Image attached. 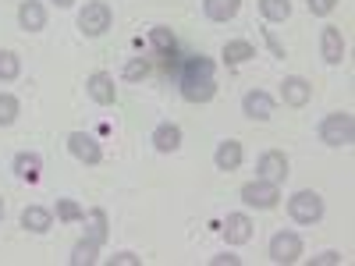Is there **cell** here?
I'll return each instance as SVG.
<instances>
[{
	"mask_svg": "<svg viewBox=\"0 0 355 266\" xmlns=\"http://www.w3.org/2000/svg\"><path fill=\"white\" fill-rule=\"evenodd\" d=\"M320 139L327 142V145H334V150H341V145H352V142H355V117H352L348 110L327 114V117L320 121Z\"/></svg>",
	"mask_w": 355,
	"mask_h": 266,
	"instance_id": "cell-1",
	"label": "cell"
},
{
	"mask_svg": "<svg viewBox=\"0 0 355 266\" xmlns=\"http://www.w3.org/2000/svg\"><path fill=\"white\" fill-rule=\"evenodd\" d=\"M288 217H291L295 224H302V227L320 224V220H323V199H320V192H313V188L295 192V195L288 199Z\"/></svg>",
	"mask_w": 355,
	"mask_h": 266,
	"instance_id": "cell-2",
	"label": "cell"
},
{
	"mask_svg": "<svg viewBox=\"0 0 355 266\" xmlns=\"http://www.w3.org/2000/svg\"><path fill=\"white\" fill-rule=\"evenodd\" d=\"M266 256H270V263H277V266L299 263L302 259V238L295 231H277L270 238V245H266Z\"/></svg>",
	"mask_w": 355,
	"mask_h": 266,
	"instance_id": "cell-3",
	"label": "cell"
},
{
	"mask_svg": "<svg viewBox=\"0 0 355 266\" xmlns=\"http://www.w3.org/2000/svg\"><path fill=\"white\" fill-rule=\"evenodd\" d=\"M110 21H114V15H110V8L103 4V0H93V4H85L78 11V28H82V36H89V39L103 36L110 28Z\"/></svg>",
	"mask_w": 355,
	"mask_h": 266,
	"instance_id": "cell-4",
	"label": "cell"
},
{
	"mask_svg": "<svg viewBox=\"0 0 355 266\" xmlns=\"http://www.w3.org/2000/svg\"><path fill=\"white\" fill-rule=\"evenodd\" d=\"M242 202L249 206V210H274L277 206V199H281V185H270V181H249V185H242Z\"/></svg>",
	"mask_w": 355,
	"mask_h": 266,
	"instance_id": "cell-5",
	"label": "cell"
},
{
	"mask_svg": "<svg viewBox=\"0 0 355 266\" xmlns=\"http://www.w3.org/2000/svg\"><path fill=\"white\" fill-rule=\"evenodd\" d=\"M68 153H71L78 163H85V167L103 163V150H100V142H96L93 135H85V132H71V135H68Z\"/></svg>",
	"mask_w": 355,
	"mask_h": 266,
	"instance_id": "cell-6",
	"label": "cell"
},
{
	"mask_svg": "<svg viewBox=\"0 0 355 266\" xmlns=\"http://www.w3.org/2000/svg\"><path fill=\"white\" fill-rule=\"evenodd\" d=\"M256 177H259V181H270V185H284V177H288V157L281 150H266L256 160Z\"/></svg>",
	"mask_w": 355,
	"mask_h": 266,
	"instance_id": "cell-7",
	"label": "cell"
},
{
	"mask_svg": "<svg viewBox=\"0 0 355 266\" xmlns=\"http://www.w3.org/2000/svg\"><path fill=\"white\" fill-rule=\"evenodd\" d=\"M178 85H182V96L189 103H210L217 96V82L214 78H202V75H182V78H178Z\"/></svg>",
	"mask_w": 355,
	"mask_h": 266,
	"instance_id": "cell-8",
	"label": "cell"
},
{
	"mask_svg": "<svg viewBox=\"0 0 355 266\" xmlns=\"http://www.w3.org/2000/svg\"><path fill=\"white\" fill-rule=\"evenodd\" d=\"M85 93L93 96V103H100V107H114L117 103V85H114V78L107 75V71H93L85 78Z\"/></svg>",
	"mask_w": 355,
	"mask_h": 266,
	"instance_id": "cell-9",
	"label": "cell"
},
{
	"mask_svg": "<svg viewBox=\"0 0 355 266\" xmlns=\"http://www.w3.org/2000/svg\"><path fill=\"white\" fill-rule=\"evenodd\" d=\"M242 114L252 117V121H270L274 117V96L263 93V89H249L242 96Z\"/></svg>",
	"mask_w": 355,
	"mask_h": 266,
	"instance_id": "cell-10",
	"label": "cell"
},
{
	"mask_svg": "<svg viewBox=\"0 0 355 266\" xmlns=\"http://www.w3.org/2000/svg\"><path fill=\"white\" fill-rule=\"evenodd\" d=\"M320 53H323V61H327L331 68H338L345 61V36H341L338 25H327L320 33Z\"/></svg>",
	"mask_w": 355,
	"mask_h": 266,
	"instance_id": "cell-11",
	"label": "cell"
},
{
	"mask_svg": "<svg viewBox=\"0 0 355 266\" xmlns=\"http://www.w3.org/2000/svg\"><path fill=\"white\" fill-rule=\"evenodd\" d=\"M281 100L288 103V107H306L309 100H313V85L302 78V75H288L284 82H281Z\"/></svg>",
	"mask_w": 355,
	"mask_h": 266,
	"instance_id": "cell-12",
	"label": "cell"
},
{
	"mask_svg": "<svg viewBox=\"0 0 355 266\" xmlns=\"http://www.w3.org/2000/svg\"><path fill=\"white\" fill-rule=\"evenodd\" d=\"M224 238H227V245H245V242H252V220H249V213H227V220H224Z\"/></svg>",
	"mask_w": 355,
	"mask_h": 266,
	"instance_id": "cell-13",
	"label": "cell"
},
{
	"mask_svg": "<svg viewBox=\"0 0 355 266\" xmlns=\"http://www.w3.org/2000/svg\"><path fill=\"white\" fill-rule=\"evenodd\" d=\"M214 167L231 174V170H239L242 167V142H234V139H224L217 150H214Z\"/></svg>",
	"mask_w": 355,
	"mask_h": 266,
	"instance_id": "cell-14",
	"label": "cell"
},
{
	"mask_svg": "<svg viewBox=\"0 0 355 266\" xmlns=\"http://www.w3.org/2000/svg\"><path fill=\"white\" fill-rule=\"evenodd\" d=\"M18 25L25 28V33H43L46 28V11L40 0H21L18 4Z\"/></svg>",
	"mask_w": 355,
	"mask_h": 266,
	"instance_id": "cell-15",
	"label": "cell"
},
{
	"mask_svg": "<svg viewBox=\"0 0 355 266\" xmlns=\"http://www.w3.org/2000/svg\"><path fill=\"white\" fill-rule=\"evenodd\" d=\"M21 227L33 231V234H46L53 227V213L46 210V206H25L21 210Z\"/></svg>",
	"mask_w": 355,
	"mask_h": 266,
	"instance_id": "cell-16",
	"label": "cell"
},
{
	"mask_svg": "<svg viewBox=\"0 0 355 266\" xmlns=\"http://www.w3.org/2000/svg\"><path fill=\"white\" fill-rule=\"evenodd\" d=\"M150 142H153L157 153H174L178 145H182V128L171 125V121H164V125L153 128V139H150Z\"/></svg>",
	"mask_w": 355,
	"mask_h": 266,
	"instance_id": "cell-17",
	"label": "cell"
},
{
	"mask_svg": "<svg viewBox=\"0 0 355 266\" xmlns=\"http://www.w3.org/2000/svg\"><path fill=\"white\" fill-rule=\"evenodd\" d=\"M15 174L21 177V181H28V185H36L40 181V174H43V157L40 153H18L15 157Z\"/></svg>",
	"mask_w": 355,
	"mask_h": 266,
	"instance_id": "cell-18",
	"label": "cell"
},
{
	"mask_svg": "<svg viewBox=\"0 0 355 266\" xmlns=\"http://www.w3.org/2000/svg\"><path fill=\"white\" fill-rule=\"evenodd\" d=\"M239 8H242V0H202V15L210 21H217V25L231 21L234 15H239Z\"/></svg>",
	"mask_w": 355,
	"mask_h": 266,
	"instance_id": "cell-19",
	"label": "cell"
},
{
	"mask_svg": "<svg viewBox=\"0 0 355 266\" xmlns=\"http://www.w3.org/2000/svg\"><path fill=\"white\" fill-rule=\"evenodd\" d=\"M252 57H256V46H252L249 39H231V43H224V64H227V68H239V64L252 61Z\"/></svg>",
	"mask_w": 355,
	"mask_h": 266,
	"instance_id": "cell-20",
	"label": "cell"
},
{
	"mask_svg": "<svg viewBox=\"0 0 355 266\" xmlns=\"http://www.w3.org/2000/svg\"><path fill=\"white\" fill-rule=\"evenodd\" d=\"M82 224H85V234H89L96 245L107 242V210H100V206H96V210H89Z\"/></svg>",
	"mask_w": 355,
	"mask_h": 266,
	"instance_id": "cell-21",
	"label": "cell"
},
{
	"mask_svg": "<svg viewBox=\"0 0 355 266\" xmlns=\"http://www.w3.org/2000/svg\"><path fill=\"white\" fill-rule=\"evenodd\" d=\"M100 249H103V245H96V242L85 234V238L75 242V249H71V266H93V263L100 259Z\"/></svg>",
	"mask_w": 355,
	"mask_h": 266,
	"instance_id": "cell-22",
	"label": "cell"
},
{
	"mask_svg": "<svg viewBox=\"0 0 355 266\" xmlns=\"http://www.w3.org/2000/svg\"><path fill=\"white\" fill-rule=\"evenodd\" d=\"M259 15H263V21H270V25L288 21L291 18V0H259Z\"/></svg>",
	"mask_w": 355,
	"mask_h": 266,
	"instance_id": "cell-23",
	"label": "cell"
},
{
	"mask_svg": "<svg viewBox=\"0 0 355 266\" xmlns=\"http://www.w3.org/2000/svg\"><path fill=\"white\" fill-rule=\"evenodd\" d=\"M53 213H57V220H64V224H82L85 220V210H82L75 199H57Z\"/></svg>",
	"mask_w": 355,
	"mask_h": 266,
	"instance_id": "cell-24",
	"label": "cell"
},
{
	"mask_svg": "<svg viewBox=\"0 0 355 266\" xmlns=\"http://www.w3.org/2000/svg\"><path fill=\"white\" fill-rule=\"evenodd\" d=\"M21 75V57L15 50H0V82H15Z\"/></svg>",
	"mask_w": 355,
	"mask_h": 266,
	"instance_id": "cell-25",
	"label": "cell"
},
{
	"mask_svg": "<svg viewBox=\"0 0 355 266\" xmlns=\"http://www.w3.org/2000/svg\"><path fill=\"white\" fill-rule=\"evenodd\" d=\"M18 110H21V103L11 93H0V128H11L18 121Z\"/></svg>",
	"mask_w": 355,
	"mask_h": 266,
	"instance_id": "cell-26",
	"label": "cell"
},
{
	"mask_svg": "<svg viewBox=\"0 0 355 266\" xmlns=\"http://www.w3.org/2000/svg\"><path fill=\"white\" fill-rule=\"evenodd\" d=\"M150 43H153V50H160V53H171V50H178V39H174V33L167 25H157L153 33H150Z\"/></svg>",
	"mask_w": 355,
	"mask_h": 266,
	"instance_id": "cell-27",
	"label": "cell"
},
{
	"mask_svg": "<svg viewBox=\"0 0 355 266\" xmlns=\"http://www.w3.org/2000/svg\"><path fill=\"white\" fill-rule=\"evenodd\" d=\"M182 75H202V78H214V61H210V57H185Z\"/></svg>",
	"mask_w": 355,
	"mask_h": 266,
	"instance_id": "cell-28",
	"label": "cell"
},
{
	"mask_svg": "<svg viewBox=\"0 0 355 266\" xmlns=\"http://www.w3.org/2000/svg\"><path fill=\"white\" fill-rule=\"evenodd\" d=\"M121 75H125V82H142L146 75H150V61H146V57H132Z\"/></svg>",
	"mask_w": 355,
	"mask_h": 266,
	"instance_id": "cell-29",
	"label": "cell"
},
{
	"mask_svg": "<svg viewBox=\"0 0 355 266\" xmlns=\"http://www.w3.org/2000/svg\"><path fill=\"white\" fill-rule=\"evenodd\" d=\"M306 4H309V11H313L316 18H327V15L338 8V0H306Z\"/></svg>",
	"mask_w": 355,
	"mask_h": 266,
	"instance_id": "cell-30",
	"label": "cell"
},
{
	"mask_svg": "<svg viewBox=\"0 0 355 266\" xmlns=\"http://www.w3.org/2000/svg\"><path fill=\"white\" fill-rule=\"evenodd\" d=\"M107 263H110V266H142V259H139L135 252H117V256H110Z\"/></svg>",
	"mask_w": 355,
	"mask_h": 266,
	"instance_id": "cell-31",
	"label": "cell"
},
{
	"mask_svg": "<svg viewBox=\"0 0 355 266\" xmlns=\"http://www.w3.org/2000/svg\"><path fill=\"white\" fill-rule=\"evenodd\" d=\"M338 263H341V252H334V249L313 256V266H338Z\"/></svg>",
	"mask_w": 355,
	"mask_h": 266,
	"instance_id": "cell-32",
	"label": "cell"
},
{
	"mask_svg": "<svg viewBox=\"0 0 355 266\" xmlns=\"http://www.w3.org/2000/svg\"><path fill=\"white\" fill-rule=\"evenodd\" d=\"M239 263H242V259H239V256H231V252H220V256L210 259V266H239Z\"/></svg>",
	"mask_w": 355,
	"mask_h": 266,
	"instance_id": "cell-33",
	"label": "cell"
},
{
	"mask_svg": "<svg viewBox=\"0 0 355 266\" xmlns=\"http://www.w3.org/2000/svg\"><path fill=\"white\" fill-rule=\"evenodd\" d=\"M263 36H266V46H270L274 50V57H284V46L274 39V33H270V28H263Z\"/></svg>",
	"mask_w": 355,
	"mask_h": 266,
	"instance_id": "cell-34",
	"label": "cell"
},
{
	"mask_svg": "<svg viewBox=\"0 0 355 266\" xmlns=\"http://www.w3.org/2000/svg\"><path fill=\"white\" fill-rule=\"evenodd\" d=\"M53 4H57V8H71V4H75V0H53Z\"/></svg>",
	"mask_w": 355,
	"mask_h": 266,
	"instance_id": "cell-35",
	"label": "cell"
},
{
	"mask_svg": "<svg viewBox=\"0 0 355 266\" xmlns=\"http://www.w3.org/2000/svg\"><path fill=\"white\" fill-rule=\"evenodd\" d=\"M0 220H4V199H0Z\"/></svg>",
	"mask_w": 355,
	"mask_h": 266,
	"instance_id": "cell-36",
	"label": "cell"
}]
</instances>
